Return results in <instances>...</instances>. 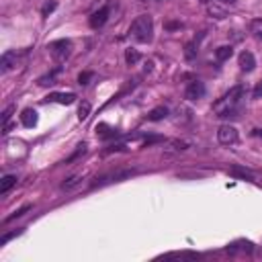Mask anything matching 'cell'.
Masks as SVG:
<instances>
[{"mask_svg": "<svg viewBox=\"0 0 262 262\" xmlns=\"http://www.w3.org/2000/svg\"><path fill=\"white\" fill-rule=\"evenodd\" d=\"M242 98H244V86H234L217 100L213 102V113L215 117H238L242 109Z\"/></svg>", "mask_w": 262, "mask_h": 262, "instance_id": "obj_1", "label": "cell"}, {"mask_svg": "<svg viewBox=\"0 0 262 262\" xmlns=\"http://www.w3.org/2000/svg\"><path fill=\"white\" fill-rule=\"evenodd\" d=\"M129 37L135 43H150L154 37V21L150 15L138 17L129 27Z\"/></svg>", "mask_w": 262, "mask_h": 262, "instance_id": "obj_2", "label": "cell"}, {"mask_svg": "<svg viewBox=\"0 0 262 262\" xmlns=\"http://www.w3.org/2000/svg\"><path fill=\"white\" fill-rule=\"evenodd\" d=\"M48 49H49L51 58L55 62H66L68 58H70V53H72V43L68 39H58V41H51L48 45Z\"/></svg>", "mask_w": 262, "mask_h": 262, "instance_id": "obj_3", "label": "cell"}, {"mask_svg": "<svg viewBox=\"0 0 262 262\" xmlns=\"http://www.w3.org/2000/svg\"><path fill=\"white\" fill-rule=\"evenodd\" d=\"M217 140L223 145L238 143V129L234 127V125H221V127L217 129Z\"/></svg>", "mask_w": 262, "mask_h": 262, "instance_id": "obj_4", "label": "cell"}, {"mask_svg": "<svg viewBox=\"0 0 262 262\" xmlns=\"http://www.w3.org/2000/svg\"><path fill=\"white\" fill-rule=\"evenodd\" d=\"M185 96H187L189 100H199V98H203V96H205V84H203L201 80L189 82V86H187V90H185Z\"/></svg>", "mask_w": 262, "mask_h": 262, "instance_id": "obj_5", "label": "cell"}, {"mask_svg": "<svg viewBox=\"0 0 262 262\" xmlns=\"http://www.w3.org/2000/svg\"><path fill=\"white\" fill-rule=\"evenodd\" d=\"M135 174V170H121V172H113V174H107V176H102L98 178L93 187H102V185H107V182H119L123 178H129Z\"/></svg>", "mask_w": 262, "mask_h": 262, "instance_id": "obj_6", "label": "cell"}, {"mask_svg": "<svg viewBox=\"0 0 262 262\" xmlns=\"http://www.w3.org/2000/svg\"><path fill=\"white\" fill-rule=\"evenodd\" d=\"M107 19H109V8H107V6H102V8L95 10V13L90 15L88 23H90V27H93V29H100V27L107 23Z\"/></svg>", "mask_w": 262, "mask_h": 262, "instance_id": "obj_7", "label": "cell"}, {"mask_svg": "<svg viewBox=\"0 0 262 262\" xmlns=\"http://www.w3.org/2000/svg\"><path fill=\"white\" fill-rule=\"evenodd\" d=\"M191 145H192L191 140H172V142L168 143L166 150H164V154H166V156H174V154H180V152L189 150Z\"/></svg>", "mask_w": 262, "mask_h": 262, "instance_id": "obj_8", "label": "cell"}, {"mask_svg": "<svg viewBox=\"0 0 262 262\" xmlns=\"http://www.w3.org/2000/svg\"><path fill=\"white\" fill-rule=\"evenodd\" d=\"M252 250H254V244L252 242H246V240H238V242L227 246V252L234 254V256H238V254H250Z\"/></svg>", "mask_w": 262, "mask_h": 262, "instance_id": "obj_9", "label": "cell"}, {"mask_svg": "<svg viewBox=\"0 0 262 262\" xmlns=\"http://www.w3.org/2000/svg\"><path fill=\"white\" fill-rule=\"evenodd\" d=\"M17 62H19L17 51H4L2 58H0V70L6 74V72L13 70V68H17Z\"/></svg>", "mask_w": 262, "mask_h": 262, "instance_id": "obj_10", "label": "cell"}, {"mask_svg": "<svg viewBox=\"0 0 262 262\" xmlns=\"http://www.w3.org/2000/svg\"><path fill=\"white\" fill-rule=\"evenodd\" d=\"M238 62H240V68H242L244 72H252L254 68H256V58L250 51H242L240 58H238Z\"/></svg>", "mask_w": 262, "mask_h": 262, "instance_id": "obj_11", "label": "cell"}, {"mask_svg": "<svg viewBox=\"0 0 262 262\" xmlns=\"http://www.w3.org/2000/svg\"><path fill=\"white\" fill-rule=\"evenodd\" d=\"M48 100L51 102H60V105H72L76 100V95L74 93H53L48 96Z\"/></svg>", "mask_w": 262, "mask_h": 262, "instance_id": "obj_12", "label": "cell"}, {"mask_svg": "<svg viewBox=\"0 0 262 262\" xmlns=\"http://www.w3.org/2000/svg\"><path fill=\"white\" fill-rule=\"evenodd\" d=\"M37 121H39V117H37V111L35 109H25V111H23L21 123L25 125V127H35Z\"/></svg>", "mask_w": 262, "mask_h": 262, "instance_id": "obj_13", "label": "cell"}, {"mask_svg": "<svg viewBox=\"0 0 262 262\" xmlns=\"http://www.w3.org/2000/svg\"><path fill=\"white\" fill-rule=\"evenodd\" d=\"M82 178H84V172H76V174H72V176H68V178L62 182V191H74V189L82 182Z\"/></svg>", "mask_w": 262, "mask_h": 262, "instance_id": "obj_14", "label": "cell"}, {"mask_svg": "<svg viewBox=\"0 0 262 262\" xmlns=\"http://www.w3.org/2000/svg\"><path fill=\"white\" fill-rule=\"evenodd\" d=\"M207 13L213 17V19H225L227 17V10L223 6H219L217 2H207Z\"/></svg>", "mask_w": 262, "mask_h": 262, "instance_id": "obj_15", "label": "cell"}, {"mask_svg": "<svg viewBox=\"0 0 262 262\" xmlns=\"http://www.w3.org/2000/svg\"><path fill=\"white\" fill-rule=\"evenodd\" d=\"M17 185V176H13V174H6L2 180H0V195H6V192L10 191V189H13Z\"/></svg>", "mask_w": 262, "mask_h": 262, "instance_id": "obj_16", "label": "cell"}, {"mask_svg": "<svg viewBox=\"0 0 262 262\" xmlns=\"http://www.w3.org/2000/svg\"><path fill=\"white\" fill-rule=\"evenodd\" d=\"M234 55V48L232 45H221V48L215 49V58H217L219 62H227Z\"/></svg>", "mask_w": 262, "mask_h": 262, "instance_id": "obj_17", "label": "cell"}, {"mask_svg": "<svg viewBox=\"0 0 262 262\" xmlns=\"http://www.w3.org/2000/svg\"><path fill=\"white\" fill-rule=\"evenodd\" d=\"M168 115V109L166 107H156L147 113V121H162Z\"/></svg>", "mask_w": 262, "mask_h": 262, "instance_id": "obj_18", "label": "cell"}, {"mask_svg": "<svg viewBox=\"0 0 262 262\" xmlns=\"http://www.w3.org/2000/svg\"><path fill=\"white\" fill-rule=\"evenodd\" d=\"M140 60H142V55H140V51H138V49H133V48L125 49V62H127L129 66H135Z\"/></svg>", "mask_w": 262, "mask_h": 262, "instance_id": "obj_19", "label": "cell"}, {"mask_svg": "<svg viewBox=\"0 0 262 262\" xmlns=\"http://www.w3.org/2000/svg\"><path fill=\"white\" fill-rule=\"evenodd\" d=\"M90 115V102L88 100H82L80 105H78V119L80 121H86Z\"/></svg>", "mask_w": 262, "mask_h": 262, "instance_id": "obj_20", "label": "cell"}, {"mask_svg": "<svg viewBox=\"0 0 262 262\" xmlns=\"http://www.w3.org/2000/svg\"><path fill=\"white\" fill-rule=\"evenodd\" d=\"M250 33H252L256 39H262V19H254L250 23Z\"/></svg>", "mask_w": 262, "mask_h": 262, "instance_id": "obj_21", "label": "cell"}, {"mask_svg": "<svg viewBox=\"0 0 262 262\" xmlns=\"http://www.w3.org/2000/svg\"><path fill=\"white\" fill-rule=\"evenodd\" d=\"M55 8H58V2H55V0H48V2L43 4V8H41V15L43 17H49Z\"/></svg>", "mask_w": 262, "mask_h": 262, "instance_id": "obj_22", "label": "cell"}, {"mask_svg": "<svg viewBox=\"0 0 262 262\" xmlns=\"http://www.w3.org/2000/svg\"><path fill=\"white\" fill-rule=\"evenodd\" d=\"M232 174H236V176H242V178H252V180H254V174L250 172V170L238 168V166H234V168H232Z\"/></svg>", "mask_w": 262, "mask_h": 262, "instance_id": "obj_23", "label": "cell"}, {"mask_svg": "<svg viewBox=\"0 0 262 262\" xmlns=\"http://www.w3.org/2000/svg\"><path fill=\"white\" fill-rule=\"evenodd\" d=\"M39 86H51V84H55V72H51L49 76H43V78H39V82H37Z\"/></svg>", "mask_w": 262, "mask_h": 262, "instance_id": "obj_24", "label": "cell"}, {"mask_svg": "<svg viewBox=\"0 0 262 262\" xmlns=\"http://www.w3.org/2000/svg\"><path fill=\"white\" fill-rule=\"evenodd\" d=\"M93 78H95L93 72H82L80 76H78V84H80V86H86L90 80H93Z\"/></svg>", "mask_w": 262, "mask_h": 262, "instance_id": "obj_25", "label": "cell"}, {"mask_svg": "<svg viewBox=\"0 0 262 262\" xmlns=\"http://www.w3.org/2000/svg\"><path fill=\"white\" fill-rule=\"evenodd\" d=\"M13 113H15V105H8L4 111H2V125H6L10 121V117H13Z\"/></svg>", "mask_w": 262, "mask_h": 262, "instance_id": "obj_26", "label": "cell"}, {"mask_svg": "<svg viewBox=\"0 0 262 262\" xmlns=\"http://www.w3.org/2000/svg\"><path fill=\"white\" fill-rule=\"evenodd\" d=\"M29 209H31V205H25V207H21L19 211H15L13 215H10V217H6V221H13L15 217H21V215H25V213H27Z\"/></svg>", "mask_w": 262, "mask_h": 262, "instance_id": "obj_27", "label": "cell"}, {"mask_svg": "<svg viewBox=\"0 0 262 262\" xmlns=\"http://www.w3.org/2000/svg\"><path fill=\"white\" fill-rule=\"evenodd\" d=\"M21 234H23V230H17V232H13V234H4V236H2V240H0V246H4L8 240H13L15 236H21Z\"/></svg>", "mask_w": 262, "mask_h": 262, "instance_id": "obj_28", "label": "cell"}, {"mask_svg": "<svg viewBox=\"0 0 262 262\" xmlns=\"http://www.w3.org/2000/svg\"><path fill=\"white\" fill-rule=\"evenodd\" d=\"M252 96H254V98H262V80H260V82L256 84V88H254Z\"/></svg>", "mask_w": 262, "mask_h": 262, "instance_id": "obj_29", "label": "cell"}]
</instances>
